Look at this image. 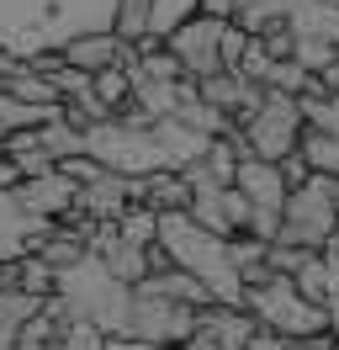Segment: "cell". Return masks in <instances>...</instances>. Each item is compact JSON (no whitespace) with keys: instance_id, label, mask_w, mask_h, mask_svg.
Wrapping results in <instances>:
<instances>
[{"instance_id":"24","label":"cell","mask_w":339,"mask_h":350,"mask_svg":"<svg viewBox=\"0 0 339 350\" xmlns=\"http://www.w3.org/2000/svg\"><path fill=\"white\" fill-rule=\"evenodd\" d=\"M0 159H5V149H0Z\"/></svg>"},{"instance_id":"17","label":"cell","mask_w":339,"mask_h":350,"mask_svg":"<svg viewBox=\"0 0 339 350\" xmlns=\"http://www.w3.org/2000/svg\"><path fill=\"white\" fill-rule=\"evenodd\" d=\"M196 11H202L196 0H148V38H159V43H165L170 32L186 22V16H196Z\"/></svg>"},{"instance_id":"12","label":"cell","mask_w":339,"mask_h":350,"mask_svg":"<svg viewBox=\"0 0 339 350\" xmlns=\"http://www.w3.org/2000/svg\"><path fill=\"white\" fill-rule=\"evenodd\" d=\"M38 313H42L38 297H27V292H16V286H5V292H0V350H16L21 329L32 324Z\"/></svg>"},{"instance_id":"21","label":"cell","mask_w":339,"mask_h":350,"mask_svg":"<svg viewBox=\"0 0 339 350\" xmlns=\"http://www.w3.org/2000/svg\"><path fill=\"white\" fill-rule=\"evenodd\" d=\"M59 350H106V334L96 324H85V319H69V324H59V340H53Z\"/></svg>"},{"instance_id":"7","label":"cell","mask_w":339,"mask_h":350,"mask_svg":"<svg viewBox=\"0 0 339 350\" xmlns=\"http://www.w3.org/2000/svg\"><path fill=\"white\" fill-rule=\"evenodd\" d=\"M11 197H16V207H21L32 223H59L64 213L74 207L80 186H74V180H64L59 170H48V175H38V180H21Z\"/></svg>"},{"instance_id":"25","label":"cell","mask_w":339,"mask_h":350,"mask_svg":"<svg viewBox=\"0 0 339 350\" xmlns=\"http://www.w3.org/2000/svg\"><path fill=\"white\" fill-rule=\"evenodd\" d=\"M334 5H339V0H334Z\"/></svg>"},{"instance_id":"14","label":"cell","mask_w":339,"mask_h":350,"mask_svg":"<svg viewBox=\"0 0 339 350\" xmlns=\"http://www.w3.org/2000/svg\"><path fill=\"white\" fill-rule=\"evenodd\" d=\"M117 43H127V48H138L148 38V0H117L111 5V27H106Z\"/></svg>"},{"instance_id":"19","label":"cell","mask_w":339,"mask_h":350,"mask_svg":"<svg viewBox=\"0 0 339 350\" xmlns=\"http://www.w3.org/2000/svg\"><path fill=\"white\" fill-rule=\"evenodd\" d=\"M111 228H117V234H122L127 244H138V250H148V244L159 239V218H154L148 207H127V213H122L117 223H111Z\"/></svg>"},{"instance_id":"11","label":"cell","mask_w":339,"mask_h":350,"mask_svg":"<svg viewBox=\"0 0 339 350\" xmlns=\"http://www.w3.org/2000/svg\"><path fill=\"white\" fill-rule=\"evenodd\" d=\"M48 228H53V223H32V218L16 207V197H11V191H0V260H5V265H16L21 255H32Z\"/></svg>"},{"instance_id":"26","label":"cell","mask_w":339,"mask_h":350,"mask_svg":"<svg viewBox=\"0 0 339 350\" xmlns=\"http://www.w3.org/2000/svg\"><path fill=\"white\" fill-rule=\"evenodd\" d=\"M334 350H339V345H334Z\"/></svg>"},{"instance_id":"1","label":"cell","mask_w":339,"mask_h":350,"mask_svg":"<svg viewBox=\"0 0 339 350\" xmlns=\"http://www.w3.org/2000/svg\"><path fill=\"white\" fill-rule=\"evenodd\" d=\"M244 313L254 324L275 334V340H313V334H329V313L313 308L308 297H297V286L286 276H271L265 286L244 292Z\"/></svg>"},{"instance_id":"22","label":"cell","mask_w":339,"mask_h":350,"mask_svg":"<svg viewBox=\"0 0 339 350\" xmlns=\"http://www.w3.org/2000/svg\"><path fill=\"white\" fill-rule=\"evenodd\" d=\"M275 350H334L329 334H313V340H275Z\"/></svg>"},{"instance_id":"5","label":"cell","mask_w":339,"mask_h":350,"mask_svg":"<svg viewBox=\"0 0 339 350\" xmlns=\"http://www.w3.org/2000/svg\"><path fill=\"white\" fill-rule=\"evenodd\" d=\"M223 32H228V22H217V16H207V11H196V16H186V22L165 38L170 59L180 64V75H186L191 85L223 69Z\"/></svg>"},{"instance_id":"6","label":"cell","mask_w":339,"mask_h":350,"mask_svg":"<svg viewBox=\"0 0 339 350\" xmlns=\"http://www.w3.org/2000/svg\"><path fill=\"white\" fill-rule=\"evenodd\" d=\"M59 59H64V64H74L80 75H101V69H133V64H138V53H133L127 43H117L106 27H101V32H74V38L59 48Z\"/></svg>"},{"instance_id":"3","label":"cell","mask_w":339,"mask_h":350,"mask_svg":"<svg viewBox=\"0 0 339 350\" xmlns=\"http://www.w3.org/2000/svg\"><path fill=\"white\" fill-rule=\"evenodd\" d=\"M334 234H339V213H334V202H329L323 175H313L308 186L286 191V207H281V234H275V244H297V250L318 255V250L334 239Z\"/></svg>"},{"instance_id":"10","label":"cell","mask_w":339,"mask_h":350,"mask_svg":"<svg viewBox=\"0 0 339 350\" xmlns=\"http://www.w3.org/2000/svg\"><path fill=\"white\" fill-rule=\"evenodd\" d=\"M133 207H148L154 218H165V213H186L191 207V186L180 170H148L133 180Z\"/></svg>"},{"instance_id":"16","label":"cell","mask_w":339,"mask_h":350,"mask_svg":"<svg viewBox=\"0 0 339 350\" xmlns=\"http://www.w3.org/2000/svg\"><path fill=\"white\" fill-rule=\"evenodd\" d=\"M286 282L297 286V297H308L313 308H323V313H329V265H323V255H308V260L297 265Z\"/></svg>"},{"instance_id":"18","label":"cell","mask_w":339,"mask_h":350,"mask_svg":"<svg viewBox=\"0 0 339 350\" xmlns=\"http://www.w3.org/2000/svg\"><path fill=\"white\" fill-rule=\"evenodd\" d=\"M11 271H16V292L38 297V303H48V297H53V282H59V276H53V271H48V265L38 260V255H21V260L11 265Z\"/></svg>"},{"instance_id":"8","label":"cell","mask_w":339,"mask_h":350,"mask_svg":"<svg viewBox=\"0 0 339 350\" xmlns=\"http://www.w3.org/2000/svg\"><path fill=\"white\" fill-rule=\"evenodd\" d=\"M196 340L207 350H249L254 340H260V324H254L244 308H223L212 303L196 313Z\"/></svg>"},{"instance_id":"2","label":"cell","mask_w":339,"mask_h":350,"mask_svg":"<svg viewBox=\"0 0 339 350\" xmlns=\"http://www.w3.org/2000/svg\"><path fill=\"white\" fill-rule=\"evenodd\" d=\"M302 133H308V128H302V107H297L292 96H275V90H265L260 107L239 122L244 149H249L254 159H265V165H281L286 154H297Z\"/></svg>"},{"instance_id":"13","label":"cell","mask_w":339,"mask_h":350,"mask_svg":"<svg viewBox=\"0 0 339 350\" xmlns=\"http://www.w3.org/2000/svg\"><path fill=\"white\" fill-rule=\"evenodd\" d=\"M38 144H42V154L53 159V170H59L64 159H80V154H85V133L74 128V122H64V111H59L53 122H42V128H38Z\"/></svg>"},{"instance_id":"4","label":"cell","mask_w":339,"mask_h":350,"mask_svg":"<svg viewBox=\"0 0 339 350\" xmlns=\"http://www.w3.org/2000/svg\"><path fill=\"white\" fill-rule=\"evenodd\" d=\"M196 334V313L180 303H170L148 286H133V308H127V340L154 350H180Z\"/></svg>"},{"instance_id":"20","label":"cell","mask_w":339,"mask_h":350,"mask_svg":"<svg viewBox=\"0 0 339 350\" xmlns=\"http://www.w3.org/2000/svg\"><path fill=\"white\" fill-rule=\"evenodd\" d=\"M254 43L265 48V59H271V64H286V59L297 53V32H292V22H271V27H260V32H254Z\"/></svg>"},{"instance_id":"23","label":"cell","mask_w":339,"mask_h":350,"mask_svg":"<svg viewBox=\"0 0 339 350\" xmlns=\"http://www.w3.org/2000/svg\"><path fill=\"white\" fill-rule=\"evenodd\" d=\"M106 350H154V345H138V340H106Z\"/></svg>"},{"instance_id":"15","label":"cell","mask_w":339,"mask_h":350,"mask_svg":"<svg viewBox=\"0 0 339 350\" xmlns=\"http://www.w3.org/2000/svg\"><path fill=\"white\" fill-rule=\"evenodd\" d=\"M90 96H96L111 117L127 111L133 107V69H101V75H90Z\"/></svg>"},{"instance_id":"9","label":"cell","mask_w":339,"mask_h":350,"mask_svg":"<svg viewBox=\"0 0 339 350\" xmlns=\"http://www.w3.org/2000/svg\"><path fill=\"white\" fill-rule=\"evenodd\" d=\"M133 207V180L127 175H96L90 186H80V197H74V213H85L90 223H117Z\"/></svg>"}]
</instances>
